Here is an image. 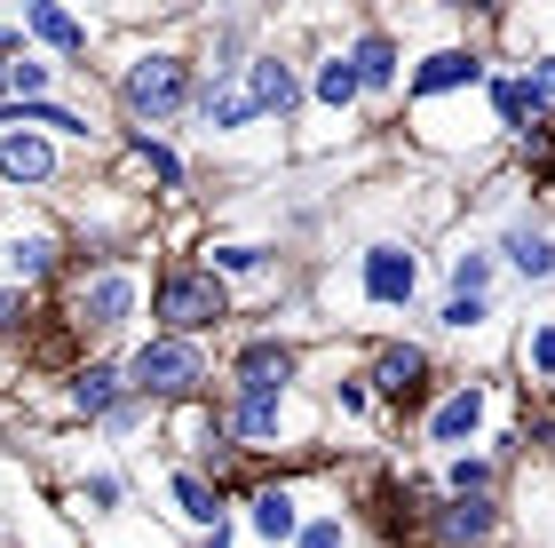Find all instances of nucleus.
<instances>
[{
	"label": "nucleus",
	"mask_w": 555,
	"mask_h": 548,
	"mask_svg": "<svg viewBox=\"0 0 555 548\" xmlns=\"http://www.w3.org/2000/svg\"><path fill=\"white\" fill-rule=\"evenodd\" d=\"M151 310H159V327L175 342H191L198 327H215V318H231V286L215 279L207 263H175L159 286H151Z\"/></svg>",
	"instance_id": "obj_1"
},
{
	"label": "nucleus",
	"mask_w": 555,
	"mask_h": 548,
	"mask_svg": "<svg viewBox=\"0 0 555 548\" xmlns=\"http://www.w3.org/2000/svg\"><path fill=\"white\" fill-rule=\"evenodd\" d=\"M198 382H207V351H198V342L159 334V342H143L128 358V390L135 397H198Z\"/></svg>",
	"instance_id": "obj_2"
},
{
	"label": "nucleus",
	"mask_w": 555,
	"mask_h": 548,
	"mask_svg": "<svg viewBox=\"0 0 555 548\" xmlns=\"http://www.w3.org/2000/svg\"><path fill=\"white\" fill-rule=\"evenodd\" d=\"M191 104V64L183 56H143L128 72V112L135 119H167V112H183Z\"/></svg>",
	"instance_id": "obj_3"
},
{
	"label": "nucleus",
	"mask_w": 555,
	"mask_h": 548,
	"mask_svg": "<svg viewBox=\"0 0 555 548\" xmlns=\"http://www.w3.org/2000/svg\"><path fill=\"white\" fill-rule=\"evenodd\" d=\"M72 310H80V327H128L135 318V279L128 270H88Z\"/></svg>",
	"instance_id": "obj_4"
},
{
	"label": "nucleus",
	"mask_w": 555,
	"mask_h": 548,
	"mask_svg": "<svg viewBox=\"0 0 555 548\" xmlns=\"http://www.w3.org/2000/svg\"><path fill=\"white\" fill-rule=\"evenodd\" d=\"M286 382H294V351H278V342H255L238 358V397H286Z\"/></svg>",
	"instance_id": "obj_5"
},
{
	"label": "nucleus",
	"mask_w": 555,
	"mask_h": 548,
	"mask_svg": "<svg viewBox=\"0 0 555 548\" xmlns=\"http://www.w3.org/2000/svg\"><path fill=\"white\" fill-rule=\"evenodd\" d=\"M48 176H56V152L40 136H24V128L0 136V183H48Z\"/></svg>",
	"instance_id": "obj_6"
},
{
	"label": "nucleus",
	"mask_w": 555,
	"mask_h": 548,
	"mask_svg": "<svg viewBox=\"0 0 555 548\" xmlns=\"http://www.w3.org/2000/svg\"><path fill=\"white\" fill-rule=\"evenodd\" d=\"M294 64L286 56H255V64H246V104H255V112H294Z\"/></svg>",
	"instance_id": "obj_7"
},
{
	"label": "nucleus",
	"mask_w": 555,
	"mask_h": 548,
	"mask_svg": "<svg viewBox=\"0 0 555 548\" xmlns=\"http://www.w3.org/2000/svg\"><path fill=\"white\" fill-rule=\"evenodd\" d=\"M492 525H500V509L485 501V493H476V501L461 493V501H444V509H437V533H444L452 548H476V540H492Z\"/></svg>",
	"instance_id": "obj_8"
},
{
	"label": "nucleus",
	"mask_w": 555,
	"mask_h": 548,
	"mask_svg": "<svg viewBox=\"0 0 555 548\" xmlns=\"http://www.w3.org/2000/svg\"><path fill=\"white\" fill-rule=\"evenodd\" d=\"M72 406L112 421L119 406H128V373H119V366H80V373H72Z\"/></svg>",
	"instance_id": "obj_9"
},
{
	"label": "nucleus",
	"mask_w": 555,
	"mask_h": 548,
	"mask_svg": "<svg viewBox=\"0 0 555 548\" xmlns=\"http://www.w3.org/2000/svg\"><path fill=\"white\" fill-rule=\"evenodd\" d=\"M421 373H428V358L413 351V342H389V351L373 358V382H382V397H397V406L421 397Z\"/></svg>",
	"instance_id": "obj_10"
},
{
	"label": "nucleus",
	"mask_w": 555,
	"mask_h": 548,
	"mask_svg": "<svg viewBox=\"0 0 555 548\" xmlns=\"http://www.w3.org/2000/svg\"><path fill=\"white\" fill-rule=\"evenodd\" d=\"M365 294H373V303H405V294H413V255L373 246V255H365Z\"/></svg>",
	"instance_id": "obj_11"
},
{
	"label": "nucleus",
	"mask_w": 555,
	"mask_h": 548,
	"mask_svg": "<svg viewBox=\"0 0 555 548\" xmlns=\"http://www.w3.org/2000/svg\"><path fill=\"white\" fill-rule=\"evenodd\" d=\"M468 80H485V64H476L468 48H444V56H428L413 72V95H444V88H468Z\"/></svg>",
	"instance_id": "obj_12"
},
{
	"label": "nucleus",
	"mask_w": 555,
	"mask_h": 548,
	"mask_svg": "<svg viewBox=\"0 0 555 548\" xmlns=\"http://www.w3.org/2000/svg\"><path fill=\"white\" fill-rule=\"evenodd\" d=\"M476 421H485V397L476 390H452L437 413H428V437L437 445H461V437H476Z\"/></svg>",
	"instance_id": "obj_13"
},
{
	"label": "nucleus",
	"mask_w": 555,
	"mask_h": 548,
	"mask_svg": "<svg viewBox=\"0 0 555 548\" xmlns=\"http://www.w3.org/2000/svg\"><path fill=\"white\" fill-rule=\"evenodd\" d=\"M231 430L238 437H278V430H286V397H238V406H231Z\"/></svg>",
	"instance_id": "obj_14"
},
{
	"label": "nucleus",
	"mask_w": 555,
	"mask_h": 548,
	"mask_svg": "<svg viewBox=\"0 0 555 548\" xmlns=\"http://www.w3.org/2000/svg\"><path fill=\"white\" fill-rule=\"evenodd\" d=\"M349 72H358V88H389V80H397V48H389V33H365L358 56H349Z\"/></svg>",
	"instance_id": "obj_15"
},
{
	"label": "nucleus",
	"mask_w": 555,
	"mask_h": 548,
	"mask_svg": "<svg viewBox=\"0 0 555 548\" xmlns=\"http://www.w3.org/2000/svg\"><path fill=\"white\" fill-rule=\"evenodd\" d=\"M255 533L262 540H294V493L286 485H262L255 493Z\"/></svg>",
	"instance_id": "obj_16"
},
{
	"label": "nucleus",
	"mask_w": 555,
	"mask_h": 548,
	"mask_svg": "<svg viewBox=\"0 0 555 548\" xmlns=\"http://www.w3.org/2000/svg\"><path fill=\"white\" fill-rule=\"evenodd\" d=\"M24 24H33L48 48H64V56H80V48H88V24H72L64 9H24Z\"/></svg>",
	"instance_id": "obj_17"
},
{
	"label": "nucleus",
	"mask_w": 555,
	"mask_h": 548,
	"mask_svg": "<svg viewBox=\"0 0 555 548\" xmlns=\"http://www.w3.org/2000/svg\"><path fill=\"white\" fill-rule=\"evenodd\" d=\"M175 501H183V517H191V525H222V493H215L207 477H191V469L175 477Z\"/></svg>",
	"instance_id": "obj_18"
},
{
	"label": "nucleus",
	"mask_w": 555,
	"mask_h": 548,
	"mask_svg": "<svg viewBox=\"0 0 555 548\" xmlns=\"http://www.w3.org/2000/svg\"><path fill=\"white\" fill-rule=\"evenodd\" d=\"M198 112H207V128H246V119H255L246 88H207V95H198Z\"/></svg>",
	"instance_id": "obj_19"
},
{
	"label": "nucleus",
	"mask_w": 555,
	"mask_h": 548,
	"mask_svg": "<svg viewBox=\"0 0 555 548\" xmlns=\"http://www.w3.org/2000/svg\"><path fill=\"white\" fill-rule=\"evenodd\" d=\"M9 263H16V279H48V270H56V239H48V231L16 239V246H9Z\"/></svg>",
	"instance_id": "obj_20"
},
{
	"label": "nucleus",
	"mask_w": 555,
	"mask_h": 548,
	"mask_svg": "<svg viewBox=\"0 0 555 548\" xmlns=\"http://www.w3.org/2000/svg\"><path fill=\"white\" fill-rule=\"evenodd\" d=\"M508 263L524 270V279H547V270H555V246H547L540 231H516V239H508Z\"/></svg>",
	"instance_id": "obj_21"
},
{
	"label": "nucleus",
	"mask_w": 555,
	"mask_h": 548,
	"mask_svg": "<svg viewBox=\"0 0 555 548\" xmlns=\"http://www.w3.org/2000/svg\"><path fill=\"white\" fill-rule=\"evenodd\" d=\"M349 95H358V72H349V56H325V64H318V104L341 112Z\"/></svg>",
	"instance_id": "obj_22"
},
{
	"label": "nucleus",
	"mask_w": 555,
	"mask_h": 548,
	"mask_svg": "<svg viewBox=\"0 0 555 548\" xmlns=\"http://www.w3.org/2000/svg\"><path fill=\"white\" fill-rule=\"evenodd\" d=\"M524 366L555 382V327H532V334H524Z\"/></svg>",
	"instance_id": "obj_23"
},
{
	"label": "nucleus",
	"mask_w": 555,
	"mask_h": 548,
	"mask_svg": "<svg viewBox=\"0 0 555 548\" xmlns=\"http://www.w3.org/2000/svg\"><path fill=\"white\" fill-rule=\"evenodd\" d=\"M444 327H485V294H452V303H444Z\"/></svg>",
	"instance_id": "obj_24"
},
{
	"label": "nucleus",
	"mask_w": 555,
	"mask_h": 548,
	"mask_svg": "<svg viewBox=\"0 0 555 548\" xmlns=\"http://www.w3.org/2000/svg\"><path fill=\"white\" fill-rule=\"evenodd\" d=\"M9 88H16V95H40V88H48V64H40V56H16V64H9Z\"/></svg>",
	"instance_id": "obj_25"
},
{
	"label": "nucleus",
	"mask_w": 555,
	"mask_h": 548,
	"mask_svg": "<svg viewBox=\"0 0 555 548\" xmlns=\"http://www.w3.org/2000/svg\"><path fill=\"white\" fill-rule=\"evenodd\" d=\"M452 279H461V294H485L492 263H485V255H461V263H452Z\"/></svg>",
	"instance_id": "obj_26"
},
{
	"label": "nucleus",
	"mask_w": 555,
	"mask_h": 548,
	"mask_svg": "<svg viewBox=\"0 0 555 548\" xmlns=\"http://www.w3.org/2000/svg\"><path fill=\"white\" fill-rule=\"evenodd\" d=\"M294 548H341V517H318V525H310V533H301Z\"/></svg>",
	"instance_id": "obj_27"
},
{
	"label": "nucleus",
	"mask_w": 555,
	"mask_h": 548,
	"mask_svg": "<svg viewBox=\"0 0 555 548\" xmlns=\"http://www.w3.org/2000/svg\"><path fill=\"white\" fill-rule=\"evenodd\" d=\"M16 327H24V294H16V286H0V342H9Z\"/></svg>",
	"instance_id": "obj_28"
},
{
	"label": "nucleus",
	"mask_w": 555,
	"mask_h": 548,
	"mask_svg": "<svg viewBox=\"0 0 555 548\" xmlns=\"http://www.w3.org/2000/svg\"><path fill=\"white\" fill-rule=\"evenodd\" d=\"M492 95H500V119H508V128H524V88H516V80H500Z\"/></svg>",
	"instance_id": "obj_29"
}]
</instances>
